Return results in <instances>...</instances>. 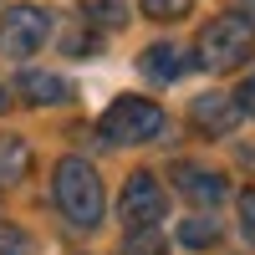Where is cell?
<instances>
[{
	"label": "cell",
	"instance_id": "6da1fadb",
	"mask_svg": "<svg viewBox=\"0 0 255 255\" xmlns=\"http://www.w3.org/2000/svg\"><path fill=\"white\" fill-rule=\"evenodd\" d=\"M51 194H56V209L67 215L72 230H97L102 225V179L87 158H61L56 174H51Z\"/></svg>",
	"mask_w": 255,
	"mask_h": 255
},
{
	"label": "cell",
	"instance_id": "7a4b0ae2",
	"mask_svg": "<svg viewBox=\"0 0 255 255\" xmlns=\"http://www.w3.org/2000/svg\"><path fill=\"white\" fill-rule=\"evenodd\" d=\"M250 46H255V26H250L240 10H230V15H215L199 31L194 61H199L204 72H230V67H240V61L250 56Z\"/></svg>",
	"mask_w": 255,
	"mask_h": 255
},
{
	"label": "cell",
	"instance_id": "3957f363",
	"mask_svg": "<svg viewBox=\"0 0 255 255\" xmlns=\"http://www.w3.org/2000/svg\"><path fill=\"white\" fill-rule=\"evenodd\" d=\"M102 138L108 143H153L163 133V108L148 97H118L108 113H102Z\"/></svg>",
	"mask_w": 255,
	"mask_h": 255
},
{
	"label": "cell",
	"instance_id": "277c9868",
	"mask_svg": "<svg viewBox=\"0 0 255 255\" xmlns=\"http://www.w3.org/2000/svg\"><path fill=\"white\" fill-rule=\"evenodd\" d=\"M46 36H51V15L41 5H10L0 15V56H10V61L36 56L46 46Z\"/></svg>",
	"mask_w": 255,
	"mask_h": 255
},
{
	"label": "cell",
	"instance_id": "5b68a950",
	"mask_svg": "<svg viewBox=\"0 0 255 255\" xmlns=\"http://www.w3.org/2000/svg\"><path fill=\"white\" fill-rule=\"evenodd\" d=\"M163 209H168V194H163V184H158L153 174H148V168L128 174V184H123V199H118V220H123L128 230H158Z\"/></svg>",
	"mask_w": 255,
	"mask_h": 255
},
{
	"label": "cell",
	"instance_id": "8992f818",
	"mask_svg": "<svg viewBox=\"0 0 255 255\" xmlns=\"http://www.w3.org/2000/svg\"><path fill=\"white\" fill-rule=\"evenodd\" d=\"M189 118H194V128H199V133L225 138V133H235V128H240L245 108H240V97H230V92H204V97H194Z\"/></svg>",
	"mask_w": 255,
	"mask_h": 255
},
{
	"label": "cell",
	"instance_id": "52a82bcc",
	"mask_svg": "<svg viewBox=\"0 0 255 255\" xmlns=\"http://www.w3.org/2000/svg\"><path fill=\"white\" fill-rule=\"evenodd\" d=\"M174 184H179V194H184L189 204H220V199L230 194V184H225L220 174H209V168H189V163L174 168Z\"/></svg>",
	"mask_w": 255,
	"mask_h": 255
},
{
	"label": "cell",
	"instance_id": "ba28073f",
	"mask_svg": "<svg viewBox=\"0 0 255 255\" xmlns=\"http://www.w3.org/2000/svg\"><path fill=\"white\" fill-rule=\"evenodd\" d=\"M15 92L26 97V102H36V108H56V102L72 97V87H67L56 72H20V77H15Z\"/></svg>",
	"mask_w": 255,
	"mask_h": 255
},
{
	"label": "cell",
	"instance_id": "9c48e42d",
	"mask_svg": "<svg viewBox=\"0 0 255 255\" xmlns=\"http://www.w3.org/2000/svg\"><path fill=\"white\" fill-rule=\"evenodd\" d=\"M138 67H143V77H148V82H179L189 61H184V51H179V46L158 41V46H148V51L138 56Z\"/></svg>",
	"mask_w": 255,
	"mask_h": 255
},
{
	"label": "cell",
	"instance_id": "30bf717a",
	"mask_svg": "<svg viewBox=\"0 0 255 255\" xmlns=\"http://www.w3.org/2000/svg\"><path fill=\"white\" fill-rule=\"evenodd\" d=\"M179 245H189V250H209V245H220V220H209V215L184 220V225H179Z\"/></svg>",
	"mask_w": 255,
	"mask_h": 255
},
{
	"label": "cell",
	"instance_id": "8fae6325",
	"mask_svg": "<svg viewBox=\"0 0 255 255\" xmlns=\"http://www.w3.org/2000/svg\"><path fill=\"white\" fill-rule=\"evenodd\" d=\"M26 168V143L20 138H0V184H15Z\"/></svg>",
	"mask_w": 255,
	"mask_h": 255
},
{
	"label": "cell",
	"instance_id": "7c38bea8",
	"mask_svg": "<svg viewBox=\"0 0 255 255\" xmlns=\"http://www.w3.org/2000/svg\"><path fill=\"white\" fill-rule=\"evenodd\" d=\"M138 5H143V15H153V20H179V15H189L194 0H138Z\"/></svg>",
	"mask_w": 255,
	"mask_h": 255
},
{
	"label": "cell",
	"instance_id": "4fadbf2b",
	"mask_svg": "<svg viewBox=\"0 0 255 255\" xmlns=\"http://www.w3.org/2000/svg\"><path fill=\"white\" fill-rule=\"evenodd\" d=\"M0 255H36V245H31V235H26V230L0 225Z\"/></svg>",
	"mask_w": 255,
	"mask_h": 255
},
{
	"label": "cell",
	"instance_id": "5bb4252c",
	"mask_svg": "<svg viewBox=\"0 0 255 255\" xmlns=\"http://www.w3.org/2000/svg\"><path fill=\"white\" fill-rule=\"evenodd\" d=\"M123 0H87V20H102V26H118L123 20Z\"/></svg>",
	"mask_w": 255,
	"mask_h": 255
},
{
	"label": "cell",
	"instance_id": "9a60e30c",
	"mask_svg": "<svg viewBox=\"0 0 255 255\" xmlns=\"http://www.w3.org/2000/svg\"><path fill=\"white\" fill-rule=\"evenodd\" d=\"M240 230H245V240L255 245V189L240 194Z\"/></svg>",
	"mask_w": 255,
	"mask_h": 255
},
{
	"label": "cell",
	"instance_id": "2e32d148",
	"mask_svg": "<svg viewBox=\"0 0 255 255\" xmlns=\"http://www.w3.org/2000/svg\"><path fill=\"white\" fill-rule=\"evenodd\" d=\"M235 97H240V108H245V118H255V72H250V77L240 82V92H235Z\"/></svg>",
	"mask_w": 255,
	"mask_h": 255
},
{
	"label": "cell",
	"instance_id": "e0dca14e",
	"mask_svg": "<svg viewBox=\"0 0 255 255\" xmlns=\"http://www.w3.org/2000/svg\"><path fill=\"white\" fill-rule=\"evenodd\" d=\"M240 15H245L250 26H255V0H240Z\"/></svg>",
	"mask_w": 255,
	"mask_h": 255
},
{
	"label": "cell",
	"instance_id": "ac0fdd59",
	"mask_svg": "<svg viewBox=\"0 0 255 255\" xmlns=\"http://www.w3.org/2000/svg\"><path fill=\"white\" fill-rule=\"evenodd\" d=\"M5 108H10V97H5V87H0V113H5Z\"/></svg>",
	"mask_w": 255,
	"mask_h": 255
}]
</instances>
